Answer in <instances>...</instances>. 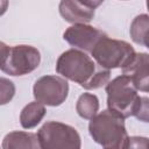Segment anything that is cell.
I'll return each mask as SVG.
<instances>
[{
	"mask_svg": "<svg viewBox=\"0 0 149 149\" xmlns=\"http://www.w3.org/2000/svg\"><path fill=\"white\" fill-rule=\"evenodd\" d=\"M88 133L94 142L107 149H123L128 146L125 119L109 109L97 113L90 119Z\"/></svg>",
	"mask_w": 149,
	"mask_h": 149,
	"instance_id": "cell-1",
	"label": "cell"
},
{
	"mask_svg": "<svg viewBox=\"0 0 149 149\" xmlns=\"http://www.w3.org/2000/svg\"><path fill=\"white\" fill-rule=\"evenodd\" d=\"M97 65L85 51L72 48L61 54L56 62V72L86 90L92 77L100 68V65L99 68Z\"/></svg>",
	"mask_w": 149,
	"mask_h": 149,
	"instance_id": "cell-2",
	"label": "cell"
},
{
	"mask_svg": "<svg viewBox=\"0 0 149 149\" xmlns=\"http://www.w3.org/2000/svg\"><path fill=\"white\" fill-rule=\"evenodd\" d=\"M105 86L108 109L122 119L133 116L141 97L137 94V90L132 79L126 74H121L108 81Z\"/></svg>",
	"mask_w": 149,
	"mask_h": 149,
	"instance_id": "cell-3",
	"label": "cell"
},
{
	"mask_svg": "<svg viewBox=\"0 0 149 149\" xmlns=\"http://www.w3.org/2000/svg\"><path fill=\"white\" fill-rule=\"evenodd\" d=\"M136 51L126 41L115 40L105 35L91 50L95 63L104 69H122L134 58Z\"/></svg>",
	"mask_w": 149,
	"mask_h": 149,
	"instance_id": "cell-4",
	"label": "cell"
},
{
	"mask_svg": "<svg viewBox=\"0 0 149 149\" xmlns=\"http://www.w3.org/2000/svg\"><path fill=\"white\" fill-rule=\"evenodd\" d=\"M41 149H79L80 135L70 125L59 121H48L37 132Z\"/></svg>",
	"mask_w": 149,
	"mask_h": 149,
	"instance_id": "cell-5",
	"label": "cell"
},
{
	"mask_svg": "<svg viewBox=\"0 0 149 149\" xmlns=\"http://www.w3.org/2000/svg\"><path fill=\"white\" fill-rule=\"evenodd\" d=\"M41 54L37 48L28 44H17L9 47L0 65L1 71L9 76H24L38 68Z\"/></svg>",
	"mask_w": 149,
	"mask_h": 149,
	"instance_id": "cell-6",
	"label": "cell"
},
{
	"mask_svg": "<svg viewBox=\"0 0 149 149\" xmlns=\"http://www.w3.org/2000/svg\"><path fill=\"white\" fill-rule=\"evenodd\" d=\"M33 94L36 101L47 106L56 107L66 100L69 94V83L62 76H43L35 81Z\"/></svg>",
	"mask_w": 149,
	"mask_h": 149,
	"instance_id": "cell-7",
	"label": "cell"
},
{
	"mask_svg": "<svg viewBox=\"0 0 149 149\" xmlns=\"http://www.w3.org/2000/svg\"><path fill=\"white\" fill-rule=\"evenodd\" d=\"M105 35H107L105 31L93 26L86 23H76L64 31L63 38L76 49L91 52L97 42Z\"/></svg>",
	"mask_w": 149,
	"mask_h": 149,
	"instance_id": "cell-8",
	"label": "cell"
},
{
	"mask_svg": "<svg viewBox=\"0 0 149 149\" xmlns=\"http://www.w3.org/2000/svg\"><path fill=\"white\" fill-rule=\"evenodd\" d=\"M122 74L128 76L137 91H149V55L136 52L132 62L122 68Z\"/></svg>",
	"mask_w": 149,
	"mask_h": 149,
	"instance_id": "cell-9",
	"label": "cell"
},
{
	"mask_svg": "<svg viewBox=\"0 0 149 149\" xmlns=\"http://www.w3.org/2000/svg\"><path fill=\"white\" fill-rule=\"evenodd\" d=\"M58 9L61 16L72 24L88 23L94 17V9L85 7L78 0H61Z\"/></svg>",
	"mask_w": 149,
	"mask_h": 149,
	"instance_id": "cell-10",
	"label": "cell"
},
{
	"mask_svg": "<svg viewBox=\"0 0 149 149\" xmlns=\"http://www.w3.org/2000/svg\"><path fill=\"white\" fill-rule=\"evenodd\" d=\"M1 147L3 149H38L40 143L37 134L30 132H10L2 141Z\"/></svg>",
	"mask_w": 149,
	"mask_h": 149,
	"instance_id": "cell-11",
	"label": "cell"
},
{
	"mask_svg": "<svg viewBox=\"0 0 149 149\" xmlns=\"http://www.w3.org/2000/svg\"><path fill=\"white\" fill-rule=\"evenodd\" d=\"M45 113L47 111L43 104L36 100L28 102L20 113V123L24 129H31L42 121Z\"/></svg>",
	"mask_w": 149,
	"mask_h": 149,
	"instance_id": "cell-12",
	"label": "cell"
},
{
	"mask_svg": "<svg viewBox=\"0 0 149 149\" xmlns=\"http://www.w3.org/2000/svg\"><path fill=\"white\" fill-rule=\"evenodd\" d=\"M76 111L78 115L85 120L93 118L99 111V99L95 94L85 92L80 94L76 104Z\"/></svg>",
	"mask_w": 149,
	"mask_h": 149,
	"instance_id": "cell-13",
	"label": "cell"
},
{
	"mask_svg": "<svg viewBox=\"0 0 149 149\" xmlns=\"http://www.w3.org/2000/svg\"><path fill=\"white\" fill-rule=\"evenodd\" d=\"M148 28H149V16L148 14L137 15L130 23L129 34L132 40L148 48Z\"/></svg>",
	"mask_w": 149,
	"mask_h": 149,
	"instance_id": "cell-14",
	"label": "cell"
},
{
	"mask_svg": "<svg viewBox=\"0 0 149 149\" xmlns=\"http://www.w3.org/2000/svg\"><path fill=\"white\" fill-rule=\"evenodd\" d=\"M15 95V85L12 80L5 77H0V106L6 105Z\"/></svg>",
	"mask_w": 149,
	"mask_h": 149,
	"instance_id": "cell-15",
	"label": "cell"
},
{
	"mask_svg": "<svg viewBox=\"0 0 149 149\" xmlns=\"http://www.w3.org/2000/svg\"><path fill=\"white\" fill-rule=\"evenodd\" d=\"M137 120L148 122L149 121V99L148 97H141V100L137 105V108L134 113V115Z\"/></svg>",
	"mask_w": 149,
	"mask_h": 149,
	"instance_id": "cell-16",
	"label": "cell"
},
{
	"mask_svg": "<svg viewBox=\"0 0 149 149\" xmlns=\"http://www.w3.org/2000/svg\"><path fill=\"white\" fill-rule=\"evenodd\" d=\"M80 3H83L85 7L90 8V9H95L98 8L105 0H78Z\"/></svg>",
	"mask_w": 149,
	"mask_h": 149,
	"instance_id": "cell-17",
	"label": "cell"
},
{
	"mask_svg": "<svg viewBox=\"0 0 149 149\" xmlns=\"http://www.w3.org/2000/svg\"><path fill=\"white\" fill-rule=\"evenodd\" d=\"M8 48H9V47H8L6 43H3V42H1V41H0V65H1V63H2L3 58H5L6 54H7Z\"/></svg>",
	"mask_w": 149,
	"mask_h": 149,
	"instance_id": "cell-18",
	"label": "cell"
},
{
	"mask_svg": "<svg viewBox=\"0 0 149 149\" xmlns=\"http://www.w3.org/2000/svg\"><path fill=\"white\" fill-rule=\"evenodd\" d=\"M8 0H0V16H2L8 8Z\"/></svg>",
	"mask_w": 149,
	"mask_h": 149,
	"instance_id": "cell-19",
	"label": "cell"
}]
</instances>
